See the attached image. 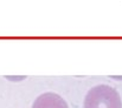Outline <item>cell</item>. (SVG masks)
Returning <instances> with one entry per match:
<instances>
[{
    "label": "cell",
    "mask_w": 122,
    "mask_h": 108,
    "mask_svg": "<svg viewBox=\"0 0 122 108\" xmlns=\"http://www.w3.org/2000/svg\"><path fill=\"white\" fill-rule=\"evenodd\" d=\"M84 108H122L119 92L108 85L92 87L84 98Z\"/></svg>",
    "instance_id": "obj_1"
},
{
    "label": "cell",
    "mask_w": 122,
    "mask_h": 108,
    "mask_svg": "<svg viewBox=\"0 0 122 108\" xmlns=\"http://www.w3.org/2000/svg\"><path fill=\"white\" fill-rule=\"evenodd\" d=\"M32 108H69V106L61 95L47 92L43 93L35 100Z\"/></svg>",
    "instance_id": "obj_2"
}]
</instances>
